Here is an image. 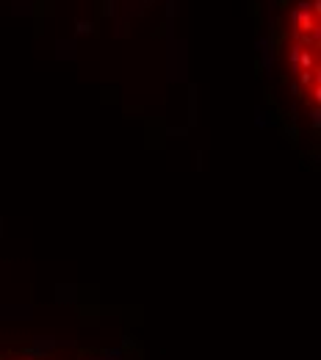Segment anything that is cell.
I'll return each instance as SVG.
<instances>
[{
    "label": "cell",
    "mask_w": 321,
    "mask_h": 360,
    "mask_svg": "<svg viewBox=\"0 0 321 360\" xmlns=\"http://www.w3.org/2000/svg\"><path fill=\"white\" fill-rule=\"evenodd\" d=\"M321 0H291L280 28V67L305 114L319 117Z\"/></svg>",
    "instance_id": "1"
},
{
    "label": "cell",
    "mask_w": 321,
    "mask_h": 360,
    "mask_svg": "<svg viewBox=\"0 0 321 360\" xmlns=\"http://www.w3.org/2000/svg\"><path fill=\"white\" fill-rule=\"evenodd\" d=\"M0 360H55V358H42V355H28V352H0Z\"/></svg>",
    "instance_id": "2"
}]
</instances>
